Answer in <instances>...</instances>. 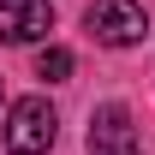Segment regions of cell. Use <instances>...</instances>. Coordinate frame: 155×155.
<instances>
[{"label":"cell","instance_id":"cell-1","mask_svg":"<svg viewBox=\"0 0 155 155\" xmlns=\"http://www.w3.org/2000/svg\"><path fill=\"white\" fill-rule=\"evenodd\" d=\"M54 137H60V119H54V107L42 96L12 101V114H6V149L12 155H48Z\"/></svg>","mask_w":155,"mask_h":155},{"label":"cell","instance_id":"cell-2","mask_svg":"<svg viewBox=\"0 0 155 155\" xmlns=\"http://www.w3.org/2000/svg\"><path fill=\"white\" fill-rule=\"evenodd\" d=\"M84 30H90L101 48H137V42L149 36V18H143L137 0H96V6L84 12Z\"/></svg>","mask_w":155,"mask_h":155},{"label":"cell","instance_id":"cell-3","mask_svg":"<svg viewBox=\"0 0 155 155\" xmlns=\"http://www.w3.org/2000/svg\"><path fill=\"white\" fill-rule=\"evenodd\" d=\"M90 155H143L125 101H101L96 114H90Z\"/></svg>","mask_w":155,"mask_h":155},{"label":"cell","instance_id":"cell-4","mask_svg":"<svg viewBox=\"0 0 155 155\" xmlns=\"http://www.w3.org/2000/svg\"><path fill=\"white\" fill-rule=\"evenodd\" d=\"M48 30H54V6L48 0H0V42L6 48L42 42Z\"/></svg>","mask_w":155,"mask_h":155},{"label":"cell","instance_id":"cell-5","mask_svg":"<svg viewBox=\"0 0 155 155\" xmlns=\"http://www.w3.org/2000/svg\"><path fill=\"white\" fill-rule=\"evenodd\" d=\"M36 78H48V84H66V78H72V48H42Z\"/></svg>","mask_w":155,"mask_h":155}]
</instances>
